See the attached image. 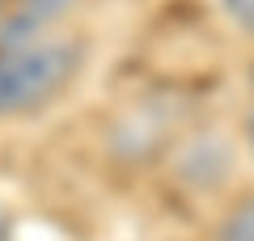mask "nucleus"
<instances>
[{
	"instance_id": "1",
	"label": "nucleus",
	"mask_w": 254,
	"mask_h": 241,
	"mask_svg": "<svg viewBox=\"0 0 254 241\" xmlns=\"http://www.w3.org/2000/svg\"><path fill=\"white\" fill-rule=\"evenodd\" d=\"M85 43L68 34H34L0 47V119H21L51 106L76 80Z\"/></svg>"
},
{
	"instance_id": "2",
	"label": "nucleus",
	"mask_w": 254,
	"mask_h": 241,
	"mask_svg": "<svg viewBox=\"0 0 254 241\" xmlns=\"http://www.w3.org/2000/svg\"><path fill=\"white\" fill-rule=\"evenodd\" d=\"M220 241H254V203L237 207L220 229Z\"/></svg>"
},
{
	"instance_id": "3",
	"label": "nucleus",
	"mask_w": 254,
	"mask_h": 241,
	"mask_svg": "<svg viewBox=\"0 0 254 241\" xmlns=\"http://www.w3.org/2000/svg\"><path fill=\"white\" fill-rule=\"evenodd\" d=\"M220 4H225V17L254 38V0H220Z\"/></svg>"
},
{
	"instance_id": "4",
	"label": "nucleus",
	"mask_w": 254,
	"mask_h": 241,
	"mask_svg": "<svg viewBox=\"0 0 254 241\" xmlns=\"http://www.w3.org/2000/svg\"><path fill=\"white\" fill-rule=\"evenodd\" d=\"M0 241H13V233H9V220L0 216Z\"/></svg>"
},
{
	"instance_id": "5",
	"label": "nucleus",
	"mask_w": 254,
	"mask_h": 241,
	"mask_svg": "<svg viewBox=\"0 0 254 241\" xmlns=\"http://www.w3.org/2000/svg\"><path fill=\"white\" fill-rule=\"evenodd\" d=\"M250 148H254V115H250Z\"/></svg>"
},
{
	"instance_id": "6",
	"label": "nucleus",
	"mask_w": 254,
	"mask_h": 241,
	"mask_svg": "<svg viewBox=\"0 0 254 241\" xmlns=\"http://www.w3.org/2000/svg\"><path fill=\"white\" fill-rule=\"evenodd\" d=\"M0 9H4V0H0Z\"/></svg>"
}]
</instances>
